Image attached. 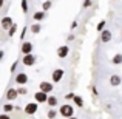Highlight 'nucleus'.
<instances>
[{
    "label": "nucleus",
    "mask_w": 122,
    "mask_h": 119,
    "mask_svg": "<svg viewBox=\"0 0 122 119\" xmlns=\"http://www.w3.org/2000/svg\"><path fill=\"white\" fill-rule=\"evenodd\" d=\"M15 90H17V94H19V96H25V94L28 93V88H26L25 85H20V87H17Z\"/></svg>",
    "instance_id": "obj_22"
},
{
    "label": "nucleus",
    "mask_w": 122,
    "mask_h": 119,
    "mask_svg": "<svg viewBox=\"0 0 122 119\" xmlns=\"http://www.w3.org/2000/svg\"><path fill=\"white\" fill-rule=\"evenodd\" d=\"M101 42L102 43H108L111 39H113V34H111V31L110 30H104V31H101Z\"/></svg>",
    "instance_id": "obj_12"
},
{
    "label": "nucleus",
    "mask_w": 122,
    "mask_h": 119,
    "mask_svg": "<svg viewBox=\"0 0 122 119\" xmlns=\"http://www.w3.org/2000/svg\"><path fill=\"white\" fill-rule=\"evenodd\" d=\"M50 2H54V0H50Z\"/></svg>",
    "instance_id": "obj_38"
},
{
    "label": "nucleus",
    "mask_w": 122,
    "mask_h": 119,
    "mask_svg": "<svg viewBox=\"0 0 122 119\" xmlns=\"http://www.w3.org/2000/svg\"><path fill=\"white\" fill-rule=\"evenodd\" d=\"M57 56L60 57V59H65V57H68V54H70V47L68 45H60L59 48H57Z\"/></svg>",
    "instance_id": "obj_11"
},
{
    "label": "nucleus",
    "mask_w": 122,
    "mask_h": 119,
    "mask_svg": "<svg viewBox=\"0 0 122 119\" xmlns=\"http://www.w3.org/2000/svg\"><path fill=\"white\" fill-rule=\"evenodd\" d=\"M63 76H65L63 68H56L53 73H51V82H53V83H59L60 80L63 79Z\"/></svg>",
    "instance_id": "obj_3"
},
{
    "label": "nucleus",
    "mask_w": 122,
    "mask_h": 119,
    "mask_svg": "<svg viewBox=\"0 0 122 119\" xmlns=\"http://www.w3.org/2000/svg\"><path fill=\"white\" fill-rule=\"evenodd\" d=\"M20 51H22V54H31L34 51V45H33V42H28V40H23L22 42V47H20Z\"/></svg>",
    "instance_id": "obj_6"
},
{
    "label": "nucleus",
    "mask_w": 122,
    "mask_h": 119,
    "mask_svg": "<svg viewBox=\"0 0 122 119\" xmlns=\"http://www.w3.org/2000/svg\"><path fill=\"white\" fill-rule=\"evenodd\" d=\"M19 98V94H17V90L14 88V87H9L8 90H6V94H5V99L8 102H12V101H15V99Z\"/></svg>",
    "instance_id": "obj_8"
},
{
    "label": "nucleus",
    "mask_w": 122,
    "mask_h": 119,
    "mask_svg": "<svg viewBox=\"0 0 122 119\" xmlns=\"http://www.w3.org/2000/svg\"><path fill=\"white\" fill-rule=\"evenodd\" d=\"M0 119H11V116L8 113H0Z\"/></svg>",
    "instance_id": "obj_30"
},
{
    "label": "nucleus",
    "mask_w": 122,
    "mask_h": 119,
    "mask_svg": "<svg viewBox=\"0 0 122 119\" xmlns=\"http://www.w3.org/2000/svg\"><path fill=\"white\" fill-rule=\"evenodd\" d=\"M30 30H31V33H33L34 36H36V34H39L40 31H42V25L39 23V22H36V23H31Z\"/></svg>",
    "instance_id": "obj_17"
},
{
    "label": "nucleus",
    "mask_w": 122,
    "mask_h": 119,
    "mask_svg": "<svg viewBox=\"0 0 122 119\" xmlns=\"http://www.w3.org/2000/svg\"><path fill=\"white\" fill-rule=\"evenodd\" d=\"M36 62H37V57H36V54H25L23 56V59H22V63H23L25 67H34L36 65Z\"/></svg>",
    "instance_id": "obj_4"
},
{
    "label": "nucleus",
    "mask_w": 122,
    "mask_h": 119,
    "mask_svg": "<svg viewBox=\"0 0 122 119\" xmlns=\"http://www.w3.org/2000/svg\"><path fill=\"white\" fill-rule=\"evenodd\" d=\"M46 105L50 108H56L59 105V98L54 94H48V99H46Z\"/></svg>",
    "instance_id": "obj_13"
},
{
    "label": "nucleus",
    "mask_w": 122,
    "mask_h": 119,
    "mask_svg": "<svg viewBox=\"0 0 122 119\" xmlns=\"http://www.w3.org/2000/svg\"><path fill=\"white\" fill-rule=\"evenodd\" d=\"M45 17H46V12L45 11H36L33 14V20L34 22H42V20H45Z\"/></svg>",
    "instance_id": "obj_15"
},
{
    "label": "nucleus",
    "mask_w": 122,
    "mask_h": 119,
    "mask_svg": "<svg viewBox=\"0 0 122 119\" xmlns=\"http://www.w3.org/2000/svg\"><path fill=\"white\" fill-rule=\"evenodd\" d=\"M26 31H28V28L23 26V30H22V33H20V42L25 40V37H26Z\"/></svg>",
    "instance_id": "obj_27"
},
{
    "label": "nucleus",
    "mask_w": 122,
    "mask_h": 119,
    "mask_svg": "<svg viewBox=\"0 0 122 119\" xmlns=\"http://www.w3.org/2000/svg\"><path fill=\"white\" fill-rule=\"evenodd\" d=\"M121 36H122V30H121Z\"/></svg>",
    "instance_id": "obj_37"
},
{
    "label": "nucleus",
    "mask_w": 122,
    "mask_h": 119,
    "mask_svg": "<svg viewBox=\"0 0 122 119\" xmlns=\"http://www.w3.org/2000/svg\"><path fill=\"white\" fill-rule=\"evenodd\" d=\"M5 6V0H0V8H3Z\"/></svg>",
    "instance_id": "obj_35"
},
{
    "label": "nucleus",
    "mask_w": 122,
    "mask_h": 119,
    "mask_svg": "<svg viewBox=\"0 0 122 119\" xmlns=\"http://www.w3.org/2000/svg\"><path fill=\"white\" fill-rule=\"evenodd\" d=\"M77 25H79L77 22H73V23L70 25V30H71V31H73V30H76V28H77Z\"/></svg>",
    "instance_id": "obj_31"
},
{
    "label": "nucleus",
    "mask_w": 122,
    "mask_h": 119,
    "mask_svg": "<svg viewBox=\"0 0 122 119\" xmlns=\"http://www.w3.org/2000/svg\"><path fill=\"white\" fill-rule=\"evenodd\" d=\"M15 33H17V23H12V25H11V28L8 30V36H9V37H12Z\"/></svg>",
    "instance_id": "obj_24"
},
{
    "label": "nucleus",
    "mask_w": 122,
    "mask_h": 119,
    "mask_svg": "<svg viewBox=\"0 0 122 119\" xmlns=\"http://www.w3.org/2000/svg\"><path fill=\"white\" fill-rule=\"evenodd\" d=\"M46 99H48V94L43 91H36L34 93V102H37V104H46Z\"/></svg>",
    "instance_id": "obj_9"
},
{
    "label": "nucleus",
    "mask_w": 122,
    "mask_h": 119,
    "mask_svg": "<svg viewBox=\"0 0 122 119\" xmlns=\"http://www.w3.org/2000/svg\"><path fill=\"white\" fill-rule=\"evenodd\" d=\"M12 23H14V20H12L11 16H5V17H2V20H0V26H2L3 30H6V31L11 28Z\"/></svg>",
    "instance_id": "obj_10"
},
{
    "label": "nucleus",
    "mask_w": 122,
    "mask_h": 119,
    "mask_svg": "<svg viewBox=\"0 0 122 119\" xmlns=\"http://www.w3.org/2000/svg\"><path fill=\"white\" fill-rule=\"evenodd\" d=\"M20 6H22V11H23V14H26V12L30 11V5H28V0H22V2H20Z\"/></svg>",
    "instance_id": "obj_23"
},
{
    "label": "nucleus",
    "mask_w": 122,
    "mask_h": 119,
    "mask_svg": "<svg viewBox=\"0 0 122 119\" xmlns=\"http://www.w3.org/2000/svg\"><path fill=\"white\" fill-rule=\"evenodd\" d=\"M113 2H117V0H113Z\"/></svg>",
    "instance_id": "obj_40"
},
{
    "label": "nucleus",
    "mask_w": 122,
    "mask_h": 119,
    "mask_svg": "<svg viewBox=\"0 0 122 119\" xmlns=\"http://www.w3.org/2000/svg\"><path fill=\"white\" fill-rule=\"evenodd\" d=\"M2 110H3V113H11L12 110H15V107L12 105V102H8V104H5V105H2Z\"/></svg>",
    "instance_id": "obj_18"
},
{
    "label": "nucleus",
    "mask_w": 122,
    "mask_h": 119,
    "mask_svg": "<svg viewBox=\"0 0 122 119\" xmlns=\"http://www.w3.org/2000/svg\"><path fill=\"white\" fill-rule=\"evenodd\" d=\"M105 25H107V22H105V20H101V22L97 23V26H96V31H97V33L104 31V30H105Z\"/></svg>",
    "instance_id": "obj_25"
},
{
    "label": "nucleus",
    "mask_w": 122,
    "mask_h": 119,
    "mask_svg": "<svg viewBox=\"0 0 122 119\" xmlns=\"http://www.w3.org/2000/svg\"><path fill=\"white\" fill-rule=\"evenodd\" d=\"M57 110H54V108H50V110H46V118L48 119H56L57 118Z\"/></svg>",
    "instance_id": "obj_20"
},
{
    "label": "nucleus",
    "mask_w": 122,
    "mask_h": 119,
    "mask_svg": "<svg viewBox=\"0 0 122 119\" xmlns=\"http://www.w3.org/2000/svg\"><path fill=\"white\" fill-rule=\"evenodd\" d=\"M0 108H2V104H0Z\"/></svg>",
    "instance_id": "obj_39"
},
{
    "label": "nucleus",
    "mask_w": 122,
    "mask_h": 119,
    "mask_svg": "<svg viewBox=\"0 0 122 119\" xmlns=\"http://www.w3.org/2000/svg\"><path fill=\"white\" fill-rule=\"evenodd\" d=\"M3 57H5V51H3V50H0V62H2V59H3Z\"/></svg>",
    "instance_id": "obj_34"
},
{
    "label": "nucleus",
    "mask_w": 122,
    "mask_h": 119,
    "mask_svg": "<svg viewBox=\"0 0 122 119\" xmlns=\"http://www.w3.org/2000/svg\"><path fill=\"white\" fill-rule=\"evenodd\" d=\"M46 119H48V118H46Z\"/></svg>",
    "instance_id": "obj_41"
},
{
    "label": "nucleus",
    "mask_w": 122,
    "mask_h": 119,
    "mask_svg": "<svg viewBox=\"0 0 122 119\" xmlns=\"http://www.w3.org/2000/svg\"><path fill=\"white\" fill-rule=\"evenodd\" d=\"M51 6H53V2H50V0H45L43 3H42V11H50L51 9Z\"/></svg>",
    "instance_id": "obj_21"
},
{
    "label": "nucleus",
    "mask_w": 122,
    "mask_h": 119,
    "mask_svg": "<svg viewBox=\"0 0 122 119\" xmlns=\"http://www.w3.org/2000/svg\"><path fill=\"white\" fill-rule=\"evenodd\" d=\"M37 110H39V104H37V102H28L26 105H25L23 107V111L26 114H30V116H34V114L37 113Z\"/></svg>",
    "instance_id": "obj_2"
},
{
    "label": "nucleus",
    "mask_w": 122,
    "mask_h": 119,
    "mask_svg": "<svg viewBox=\"0 0 122 119\" xmlns=\"http://www.w3.org/2000/svg\"><path fill=\"white\" fill-rule=\"evenodd\" d=\"M73 104L76 105V107H79V108H82L83 105H85V101H83V98L82 96H79V94H76L74 98H73Z\"/></svg>",
    "instance_id": "obj_16"
},
{
    "label": "nucleus",
    "mask_w": 122,
    "mask_h": 119,
    "mask_svg": "<svg viewBox=\"0 0 122 119\" xmlns=\"http://www.w3.org/2000/svg\"><path fill=\"white\" fill-rule=\"evenodd\" d=\"M68 119H79V118H76V116H71V118H68Z\"/></svg>",
    "instance_id": "obj_36"
},
{
    "label": "nucleus",
    "mask_w": 122,
    "mask_h": 119,
    "mask_svg": "<svg viewBox=\"0 0 122 119\" xmlns=\"http://www.w3.org/2000/svg\"><path fill=\"white\" fill-rule=\"evenodd\" d=\"M39 90H40V91H43V93H46V94H50V93L54 90V85H53V82L42 80V82L39 83Z\"/></svg>",
    "instance_id": "obj_7"
},
{
    "label": "nucleus",
    "mask_w": 122,
    "mask_h": 119,
    "mask_svg": "<svg viewBox=\"0 0 122 119\" xmlns=\"http://www.w3.org/2000/svg\"><path fill=\"white\" fill-rule=\"evenodd\" d=\"M111 63H113V65H122V54L121 53L114 54L113 59H111Z\"/></svg>",
    "instance_id": "obj_19"
},
{
    "label": "nucleus",
    "mask_w": 122,
    "mask_h": 119,
    "mask_svg": "<svg viewBox=\"0 0 122 119\" xmlns=\"http://www.w3.org/2000/svg\"><path fill=\"white\" fill-rule=\"evenodd\" d=\"M122 83V78L119 74H111L110 76V85L111 87H119Z\"/></svg>",
    "instance_id": "obj_14"
},
{
    "label": "nucleus",
    "mask_w": 122,
    "mask_h": 119,
    "mask_svg": "<svg viewBox=\"0 0 122 119\" xmlns=\"http://www.w3.org/2000/svg\"><path fill=\"white\" fill-rule=\"evenodd\" d=\"M91 5H93V0H83V3H82L83 8H90Z\"/></svg>",
    "instance_id": "obj_29"
},
{
    "label": "nucleus",
    "mask_w": 122,
    "mask_h": 119,
    "mask_svg": "<svg viewBox=\"0 0 122 119\" xmlns=\"http://www.w3.org/2000/svg\"><path fill=\"white\" fill-rule=\"evenodd\" d=\"M91 91H93V94H94V96H99V91H97V88H96V87H93Z\"/></svg>",
    "instance_id": "obj_33"
},
{
    "label": "nucleus",
    "mask_w": 122,
    "mask_h": 119,
    "mask_svg": "<svg viewBox=\"0 0 122 119\" xmlns=\"http://www.w3.org/2000/svg\"><path fill=\"white\" fill-rule=\"evenodd\" d=\"M57 113H59L62 118L68 119V118L74 116V107H73L71 104H62V105H60V108L57 110Z\"/></svg>",
    "instance_id": "obj_1"
},
{
    "label": "nucleus",
    "mask_w": 122,
    "mask_h": 119,
    "mask_svg": "<svg viewBox=\"0 0 122 119\" xmlns=\"http://www.w3.org/2000/svg\"><path fill=\"white\" fill-rule=\"evenodd\" d=\"M19 63H20V60H14V62H12V65H11V68H9V71H11V73H15Z\"/></svg>",
    "instance_id": "obj_26"
},
{
    "label": "nucleus",
    "mask_w": 122,
    "mask_h": 119,
    "mask_svg": "<svg viewBox=\"0 0 122 119\" xmlns=\"http://www.w3.org/2000/svg\"><path fill=\"white\" fill-rule=\"evenodd\" d=\"M74 96H76V94L71 91V93H66V94L63 96V99H65V101H73V98H74Z\"/></svg>",
    "instance_id": "obj_28"
},
{
    "label": "nucleus",
    "mask_w": 122,
    "mask_h": 119,
    "mask_svg": "<svg viewBox=\"0 0 122 119\" xmlns=\"http://www.w3.org/2000/svg\"><path fill=\"white\" fill-rule=\"evenodd\" d=\"M74 39H76V36H74V34H71V36H68V37H66V42H73Z\"/></svg>",
    "instance_id": "obj_32"
},
{
    "label": "nucleus",
    "mask_w": 122,
    "mask_h": 119,
    "mask_svg": "<svg viewBox=\"0 0 122 119\" xmlns=\"http://www.w3.org/2000/svg\"><path fill=\"white\" fill-rule=\"evenodd\" d=\"M14 80H15V83H17V85H26L28 80H30V78H28V73H25V71L17 73V74H15V78H14Z\"/></svg>",
    "instance_id": "obj_5"
}]
</instances>
